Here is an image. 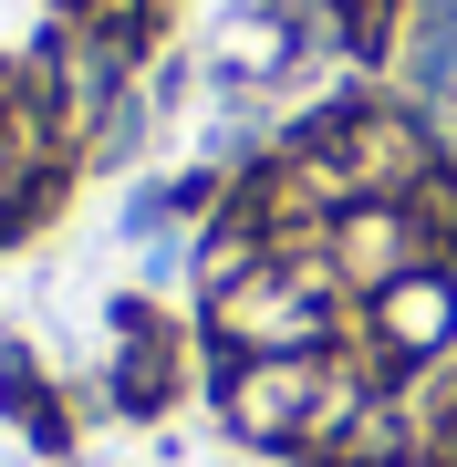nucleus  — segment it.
Segmentation results:
<instances>
[{
  "label": "nucleus",
  "instance_id": "1",
  "mask_svg": "<svg viewBox=\"0 0 457 467\" xmlns=\"http://www.w3.org/2000/svg\"><path fill=\"white\" fill-rule=\"evenodd\" d=\"M198 343H208V333H198ZM198 364H208V395H219L229 436H250V447H281V457L312 436L322 384H333V353H229V343H208Z\"/></svg>",
  "mask_w": 457,
  "mask_h": 467
},
{
  "label": "nucleus",
  "instance_id": "2",
  "mask_svg": "<svg viewBox=\"0 0 457 467\" xmlns=\"http://www.w3.org/2000/svg\"><path fill=\"white\" fill-rule=\"evenodd\" d=\"M11 84L32 94V115L52 125V146H63L73 167H84V156H94V135H104V115L125 104V84H136V73H125L104 42H84V32L63 21V32H52V42L32 52V63L11 73Z\"/></svg>",
  "mask_w": 457,
  "mask_h": 467
},
{
  "label": "nucleus",
  "instance_id": "3",
  "mask_svg": "<svg viewBox=\"0 0 457 467\" xmlns=\"http://www.w3.org/2000/svg\"><path fill=\"white\" fill-rule=\"evenodd\" d=\"M322 260H333V281L374 301L385 281H406V270H447L437 250H426V229H416V208L406 198H354V208H333L322 218Z\"/></svg>",
  "mask_w": 457,
  "mask_h": 467
},
{
  "label": "nucleus",
  "instance_id": "4",
  "mask_svg": "<svg viewBox=\"0 0 457 467\" xmlns=\"http://www.w3.org/2000/svg\"><path fill=\"white\" fill-rule=\"evenodd\" d=\"M302 32H291L281 0H239V11H219V32H208V84L219 94H281L291 73H302Z\"/></svg>",
  "mask_w": 457,
  "mask_h": 467
},
{
  "label": "nucleus",
  "instance_id": "5",
  "mask_svg": "<svg viewBox=\"0 0 457 467\" xmlns=\"http://www.w3.org/2000/svg\"><path fill=\"white\" fill-rule=\"evenodd\" d=\"M115 333H125V353H115V405H125V416H167V405L187 395V343L167 333V312L136 301V291L115 301Z\"/></svg>",
  "mask_w": 457,
  "mask_h": 467
},
{
  "label": "nucleus",
  "instance_id": "6",
  "mask_svg": "<svg viewBox=\"0 0 457 467\" xmlns=\"http://www.w3.org/2000/svg\"><path fill=\"white\" fill-rule=\"evenodd\" d=\"M322 11H333V52L364 73V84L406 63V11L416 0H322Z\"/></svg>",
  "mask_w": 457,
  "mask_h": 467
},
{
  "label": "nucleus",
  "instance_id": "7",
  "mask_svg": "<svg viewBox=\"0 0 457 467\" xmlns=\"http://www.w3.org/2000/svg\"><path fill=\"white\" fill-rule=\"evenodd\" d=\"M63 21H73V32H84V42H104V52H115V63H125V73H136L146 52L167 42V0H73Z\"/></svg>",
  "mask_w": 457,
  "mask_h": 467
},
{
  "label": "nucleus",
  "instance_id": "8",
  "mask_svg": "<svg viewBox=\"0 0 457 467\" xmlns=\"http://www.w3.org/2000/svg\"><path fill=\"white\" fill-rule=\"evenodd\" d=\"M406 208H416V229H426V250H437V260L457 270V156H447V167H437V177L416 187Z\"/></svg>",
  "mask_w": 457,
  "mask_h": 467
},
{
  "label": "nucleus",
  "instance_id": "9",
  "mask_svg": "<svg viewBox=\"0 0 457 467\" xmlns=\"http://www.w3.org/2000/svg\"><path fill=\"white\" fill-rule=\"evenodd\" d=\"M416 416H426V467H457V353L437 364V384L416 395Z\"/></svg>",
  "mask_w": 457,
  "mask_h": 467
},
{
  "label": "nucleus",
  "instance_id": "10",
  "mask_svg": "<svg viewBox=\"0 0 457 467\" xmlns=\"http://www.w3.org/2000/svg\"><path fill=\"white\" fill-rule=\"evenodd\" d=\"M42 395H52V384L32 374V353H21V343H0V405H11V416H32Z\"/></svg>",
  "mask_w": 457,
  "mask_h": 467
}]
</instances>
